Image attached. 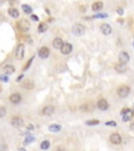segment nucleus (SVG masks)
I'll list each match as a JSON object with an SVG mask.
<instances>
[{"label":"nucleus","instance_id":"20e7f679","mask_svg":"<svg viewBox=\"0 0 134 151\" xmlns=\"http://www.w3.org/2000/svg\"><path fill=\"white\" fill-rule=\"evenodd\" d=\"M18 27H19V29L21 32H27L30 28V24H29V22L27 20L22 19L21 21L18 22Z\"/></svg>","mask_w":134,"mask_h":151},{"label":"nucleus","instance_id":"dca6fc26","mask_svg":"<svg viewBox=\"0 0 134 151\" xmlns=\"http://www.w3.org/2000/svg\"><path fill=\"white\" fill-rule=\"evenodd\" d=\"M15 71L16 69H15L14 65H10V64H7L3 67V72H4L5 75H12V74L15 73Z\"/></svg>","mask_w":134,"mask_h":151},{"label":"nucleus","instance_id":"ddd939ff","mask_svg":"<svg viewBox=\"0 0 134 151\" xmlns=\"http://www.w3.org/2000/svg\"><path fill=\"white\" fill-rule=\"evenodd\" d=\"M54 112V107L51 105H47V106H44L42 109V113L44 115H51Z\"/></svg>","mask_w":134,"mask_h":151},{"label":"nucleus","instance_id":"4468645a","mask_svg":"<svg viewBox=\"0 0 134 151\" xmlns=\"http://www.w3.org/2000/svg\"><path fill=\"white\" fill-rule=\"evenodd\" d=\"M21 96L19 95V94H17V92H15V94H13V95H10V97H9V101L12 102L13 104H18V103H20L21 102Z\"/></svg>","mask_w":134,"mask_h":151},{"label":"nucleus","instance_id":"1a4fd4ad","mask_svg":"<svg viewBox=\"0 0 134 151\" xmlns=\"http://www.w3.org/2000/svg\"><path fill=\"white\" fill-rule=\"evenodd\" d=\"M100 32H102V34L105 35V36H109V35L112 33V27H111L108 23H103V24L100 25Z\"/></svg>","mask_w":134,"mask_h":151},{"label":"nucleus","instance_id":"5701e85b","mask_svg":"<svg viewBox=\"0 0 134 151\" xmlns=\"http://www.w3.org/2000/svg\"><path fill=\"white\" fill-rule=\"evenodd\" d=\"M21 7H22V11H23L25 14H31L32 8L30 7V5H28V4H22Z\"/></svg>","mask_w":134,"mask_h":151},{"label":"nucleus","instance_id":"412c9836","mask_svg":"<svg viewBox=\"0 0 134 151\" xmlns=\"http://www.w3.org/2000/svg\"><path fill=\"white\" fill-rule=\"evenodd\" d=\"M22 86H23L24 88H26V89H31L34 87V82L32 81H29V80H26V81H24V82L22 83Z\"/></svg>","mask_w":134,"mask_h":151},{"label":"nucleus","instance_id":"39448f33","mask_svg":"<svg viewBox=\"0 0 134 151\" xmlns=\"http://www.w3.org/2000/svg\"><path fill=\"white\" fill-rule=\"evenodd\" d=\"M72 33L75 36H83L85 34V27L81 24H75L72 26Z\"/></svg>","mask_w":134,"mask_h":151},{"label":"nucleus","instance_id":"72a5a7b5","mask_svg":"<svg viewBox=\"0 0 134 151\" xmlns=\"http://www.w3.org/2000/svg\"><path fill=\"white\" fill-rule=\"evenodd\" d=\"M54 151H64V149H63L62 147H58V148H57V149H55Z\"/></svg>","mask_w":134,"mask_h":151},{"label":"nucleus","instance_id":"a211bd4d","mask_svg":"<svg viewBox=\"0 0 134 151\" xmlns=\"http://www.w3.org/2000/svg\"><path fill=\"white\" fill-rule=\"evenodd\" d=\"M114 69H115V71H116L117 73L121 74V73H125V72L127 71V67H126V64L118 63V64H116V65L114 66Z\"/></svg>","mask_w":134,"mask_h":151},{"label":"nucleus","instance_id":"2eb2a0df","mask_svg":"<svg viewBox=\"0 0 134 151\" xmlns=\"http://www.w3.org/2000/svg\"><path fill=\"white\" fill-rule=\"evenodd\" d=\"M64 43H63V40L61 39V38H54L53 39V41H52V46L54 48H57V49H60L61 47H62V45H63Z\"/></svg>","mask_w":134,"mask_h":151},{"label":"nucleus","instance_id":"a878e982","mask_svg":"<svg viewBox=\"0 0 134 151\" xmlns=\"http://www.w3.org/2000/svg\"><path fill=\"white\" fill-rule=\"evenodd\" d=\"M108 15L107 14H96L94 16H91V18H98V19H102V18H107Z\"/></svg>","mask_w":134,"mask_h":151},{"label":"nucleus","instance_id":"7ed1b4c3","mask_svg":"<svg viewBox=\"0 0 134 151\" xmlns=\"http://www.w3.org/2000/svg\"><path fill=\"white\" fill-rule=\"evenodd\" d=\"M130 94V87L127 85H121L117 88V95L119 98H126Z\"/></svg>","mask_w":134,"mask_h":151},{"label":"nucleus","instance_id":"c85d7f7f","mask_svg":"<svg viewBox=\"0 0 134 151\" xmlns=\"http://www.w3.org/2000/svg\"><path fill=\"white\" fill-rule=\"evenodd\" d=\"M31 141H34V137H32V136H30V137L28 136V137L26 138V140L24 141V144H25V145H26V144H29Z\"/></svg>","mask_w":134,"mask_h":151},{"label":"nucleus","instance_id":"393cba45","mask_svg":"<svg viewBox=\"0 0 134 151\" xmlns=\"http://www.w3.org/2000/svg\"><path fill=\"white\" fill-rule=\"evenodd\" d=\"M86 124H87L88 126H94V125L99 124V121H97V120H90V121H87Z\"/></svg>","mask_w":134,"mask_h":151},{"label":"nucleus","instance_id":"7c9ffc66","mask_svg":"<svg viewBox=\"0 0 134 151\" xmlns=\"http://www.w3.org/2000/svg\"><path fill=\"white\" fill-rule=\"evenodd\" d=\"M30 18H31V20H32V21H39V17H38L37 15H34V14H31Z\"/></svg>","mask_w":134,"mask_h":151},{"label":"nucleus","instance_id":"423d86ee","mask_svg":"<svg viewBox=\"0 0 134 151\" xmlns=\"http://www.w3.org/2000/svg\"><path fill=\"white\" fill-rule=\"evenodd\" d=\"M23 124H24V121L20 117H15L10 120V125H12L13 127H16V128H19V127L23 126Z\"/></svg>","mask_w":134,"mask_h":151},{"label":"nucleus","instance_id":"473e14b6","mask_svg":"<svg viewBox=\"0 0 134 151\" xmlns=\"http://www.w3.org/2000/svg\"><path fill=\"white\" fill-rule=\"evenodd\" d=\"M0 80H2V81H4V82H7V81H8L7 77H2V76H0Z\"/></svg>","mask_w":134,"mask_h":151},{"label":"nucleus","instance_id":"c756f323","mask_svg":"<svg viewBox=\"0 0 134 151\" xmlns=\"http://www.w3.org/2000/svg\"><path fill=\"white\" fill-rule=\"evenodd\" d=\"M32 59H34V57H32L31 59H30V60H29V61L27 62V64H26L25 66H24V71H26V69H27V68H28V67L30 66V64H31V62H32Z\"/></svg>","mask_w":134,"mask_h":151},{"label":"nucleus","instance_id":"cd10ccee","mask_svg":"<svg viewBox=\"0 0 134 151\" xmlns=\"http://www.w3.org/2000/svg\"><path fill=\"white\" fill-rule=\"evenodd\" d=\"M116 13H117L119 16H121L122 14H124V9H122L121 7H117V9H116Z\"/></svg>","mask_w":134,"mask_h":151},{"label":"nucleus","instance_id":"6e6552de","mask_svg":"<svg viewBox=\"0 0 134 151\" xmlns=\"http://www.w3.org/2000/svg\"><path fill=\"white\" fill-rule=\"evenodd\" d=\"M109 140H110L111 143L114 144V145H119V144H121V136H120L118 133H112V134L110 135Z\"/></svg>","mask_w":134,"mask_h":151},{"label":"nucleus","instance_id":"aec40b11","mask_svg":"<svg viewBox=\"0 0 134 151\" xmlns=\"http://www.w3.org/2000/svg\"><path fill=\"white\" fill-rule=\"evenodd\" d=\"M48 129L51 132H59L61 130V125H59V124H52V125L49 126Z\"/></svg>","mask_w":134,"mask_h":151},{"label":"nucleus","instance_id":"f3484780","mask_svg":"<svg viewBox=\"0 0 134 151\" xmlns=\"http://www.w3.org/2000/svg\"><path fill=\"white\" fill-rule=\"evenodd\" d=\"M7 13H8V15H9V17H12V18H14V19H17V18L19 17V12H18V9L15 8V7H9L8 11H7Z\"/></svg>","mask_w":134,"mask_h":151},{"label":"nucleus","instance_id":"e433bc0d","mask_svg":"<svg viewBox=\"0 0 134 151\" xmlns=\"http://www.w3.org/2000/svg\"><path fill=\"white\" fill-rule=\"evenodd\" d=\"M28 129H32V125H28Z\"/></svg>","mask_w":134,"mask_h":151},{"label":"nucleus","instance_id":"bb28decb","mask_svg":"<svg viewBox=\"0 0 134 151\" xmlns=\"http://www.w3.org/2000/svg\"><path fill=\"white\" fill-rule=\"evenodd\" d=\"M5 114H6V109L4 107H0V118L4 117Z\"/></svg>","mask_w":134,"mask_h":151},{"label":"nucleus","instance_id":"b1692460","mask_svg":"<svg viewBox=\"0 0 134 151\" xmlns=\"http://www.w3.org/2000/svg\"><path fill=\"white\" fill-rule=\"evenodd\" d=\"M40 147H41L42 150H47V149L50 147V143H49L48 141H43V142L41 143Z\"/></svg>","mask_w":134,"mask_h":151},{"label":"nucleus","instance_id":"f257e3e1","mask_svg":"<svg viewBox=\"0 0 134 151\" xmlns=\"http://www.w3.org/2000/svg\"><path fill=\"white\" fill-rule=\"evenodd\" d=\"M120 115H121V118H122V121H124V122H128L133 117V111L130 108H124V109L120 111Z\"/></svg>","mask_w":134,"mask_h":151},{"label":"nucleus","instance_id":"f8f14e48","mask_svg":"<svg viewBox=\"0 0 134 151\" xmlns=\"http://www.w3.org/2000/svg\"><path fill=\"white\" fill-rule=\"evenodd\" d=\"M60 49H61V53L63 55H68L72 52V45L69 44V43H64Z\"/></svg>","mask_w":134,"mask_h":151},{"label":"nucleus","instance_id":"9d476101","mask_svg":"<svg viewBox=\"0 0 134 151\" xmlns=\"http://www.w3.org/2000/svg\"><path fill=\"white\" fill-rule=\"evenodd\" d=\"M97 108L99 110H102V111H105V110H107L109 108V104H108V102L106 100L100 99V100L97 101Z\"/></svg>","mask_w":134,"mask_h":151},{"label":"nucleus","instance_id":"f03ea898","mask_svg":"<svg viewBox=\"0 0 134 151\" xmlns=\"http://www.w3.org/2000/svg\"><path fill=\"white\" fill-rule=\"evenodd\" d=\"M24 52H25V47L24 45L20 43L18 44L17 48H16V52H15V56H16V59L17 60H22L24 58Z\"/></svg>","mask_w":134,"mask_h":151},{"label":"nucleus","instance_id":"4be33fe9","mask_svg":"<svg viewBox=\"0 0 134 151\" xmlns=\"http://www.w3.org/2000/svg\"><path fill=\"white\" fill-rule=\"evenodd\" d=\"M47 28H48V25L46 24V23L42 22V23H40V25L38 26V32L39 33H44V32L47 31Z\"/></svg>","mask_w":134,"mask_h":151},{"label":"nucleus","instance_id":"2f4dec72","mask_svg":"<svg viewBox=\"0 0 134 151\" xmlns=\"http://www.w3.org/2000/svg\"><path fill=\"white\" fill-rule=\"evenodd\" d=\"M106 125H107V126H113V127H115V126H116V123H115V122H107Z\"/></svg>","mask_w":134,"mask_h":151},{"label":"nucleus","instance_id":"6ab92c4d","mask_svg":"<svg viewBox=\"0 0 134 151\" xmlns=\"http://www.w3.org/2000/svg\"><path fill=\"white\" fill-rule=\"evenodd\" d=\"M103 8V2H100V1H96L92 4V11L94 12H98Z\"/></svg>","mask_w":134,"mask_h":151},{"label":"nucleus","instance_id":"0eeeda50","mask_svg":"<svg viewBox=\"0 0 134 151\" xmlns=\"http://www.w3.org/2000/svg\"><path fill=\"white\" fill-rule=\"evenodd\" d=\"M49 54H50V51H49L48 47H46V46L41 47L39 49V53H38V55H39V57L41 58V59H46V58L49 56Z\"/></svg>","mask_w":134,"mask_h":151},{"label":"nucleus","instance_id":"c9c22d12","mask_svg":"<svg viewBox=\"0 0 134 151\" xmlns=\"http://www.w3.org/2000/svg\"><path fill=\"white\" fill-rule=\"evenodd\" d=\"M22 77H23V76H22V75H21V77H19V78H18V79H17V81H20V80H21V79H22Z\"/></svg>","mask_w":134,"mask_h":151},{"label":"nucleus","instance_id":"f704fd0d","mask_svg":"<svg viewBox=\"0 0 134 151\" xmlns=\"http://www.w3.org/2000/svg\"><path fill=\"white\" fill-rule=\"evenodd\" d=\"M18 151H26L24 148H20V149H18Z\"/></svg>","mask_w":134,"mask_h":151},{"label":"nucleus","instance_id":"9b49d317","mask_svg":"<svg viewBox=\"0 0 134 151\" xmlns=\"http://www.w3.org/2000/svg\"><path fill=\"white\" fill-rule=\"evenodd\" d=\"M118 60H119V63L127 64L129 62V60H130V57H129V55L126 52H121L118 55Z\"/></svg>","mask_w":134,"mask_h":151},{"label":"nucleus","instance_id":"4c0bfd02","mask_svg":"<svg viewBox=\"0 0 134 151\" xmlns=\"http://www.w3.org/2000/svg\"><path fill=\"white\" fill-rule=\"evenodd\" d=\"M133 47H134V42H133Z\"/></svg>","mask_w":134,"mask_h":151}]
</instances>
